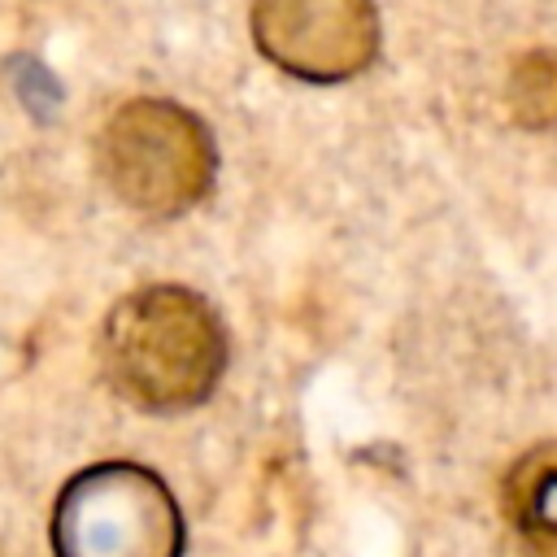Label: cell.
Returning <instances> with one entry per match:
<instances>
[{
    "mask_svg": "<svg viewBox=\"0 0 557 557\" xmlns=\"http://www.w3.org/2000/svg\"><path fill=\"white\" fill-rule=\"evenodd\" d=\"M100 361L117 396L139 409H191L226 370L218 309L178 283H148L122 296L100 331Z\"/></svg>",
    "mask_w": 557,
    "mask_h": 557,
    "instance_id": "obj_1",
    "label": "cell"
},
{
    "mask_svg": "<svg viewBox=\"0 0 557 557\" xmlns=\"http://www.w3.org/2000/svg\"><path fill=\"white\" fill-rule=\"evenodd\" d=\"M104 183L144 218H178L200 205L218 174L209 126L174 100H126L96 139Z\"/></svg>",
    "mask_w": 557,
    "mask_h": 557,
    "instance_id": "obj_2",
    "label": "cell"
},
{
    "mask_svg": "<svg viewBox=\"0 0 557 557\" xmlns=\"http://www.w3.org/2000/svg\"><path fill=\"white\" fill-rule=\"evenodd\" d=\"M57 557H183V513L170 487L135 461L78 470L52 505Z\"/></svg>",
    "mask_w": 557,
    "mask_h": 557,
    "instance_id": "obj_3",
    "label": "cell"
},
{
    "mask_svg": "<svg viewBox=\"0 0 557 557\" xmlns=\"http://www.w3.org/2000/svg\"><path fill=\"white\" fill-rule=\"evenodd\" d=\"M257 52L305 83H344L379 52L374 0H252Z\"/></svg>",
    "mask_w": 557,
    "mask_h": 557,
    "instance_id": "obj_4",
    "label": "cell"
},
{
    "mask_svg": "<svg viewBox=\"0 0 557 557\" xmlns=\"http://www.w3.org/2000/svg\"><path fill=\"white\" fill-rule=\"evenodd\" d=\"M500 513L527 557H557V440L535 444L509 466Z\"/></svg>",
    "mask_w": 557,
    "mask_h": 557,
    "instance_id": "obj_5",
    "label": "cell"
},
{
    "mask_svg": "<svg viewBox=\"0 0 557 557\" xmlns=\"http://www.w3.org/2000/svg\"><path fill=\"white\" fill-rule=\"evenodd\" d=\"M509 104L527 126L557 122V52H531L527 61H518L509 83Z\"/></svg>",
    "mask_w": 557,
    "mask_h": 557,
    "instance_id": "obj_6",
    "label": "cell"
},
{
    "mask_svg": "<svg viewBox=\"0 0 557 557\" xmlns=\"http://www.w3.org/2000/svg\"><path fill=\"white\" fill-rule=\"evenodd\" d=\"M0 557H4V548H0Z\"/></svg>",
    "mask_w": 557,
    "mask_h": 557,
    "instance_id": "obj_7",
    "label": "cell"
}]
</instances>
